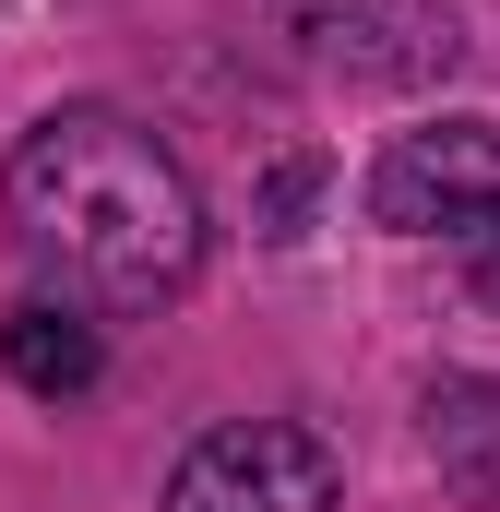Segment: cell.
Returning a JSON list of instances; mask_svg holds the SVG:
<instances>
[{
  "label": "cell",
  "mask_w": 500,
  "mask_h": 512,
  "mask_svg": "<svg viewBox=\"0 0 500 512\" xmlns=\"http://www.w3.org/2000/svg\"><path fill=\"white\" fill-rule=\"evenodd\" d=\"M429 453L465 501H500V382H477V370L429 382Z\"/></svg>",
  "instance_id": "obj_5"
},
{
  "label": "cell",
  "mask_w": 500,
  "mask_h": 512,
  "mask_svg": "<svg viewBox=\"0 0 500 512\" xmlns=\"http://www.w3.org/2000/svg\"><path fill=\"white\" fill-rule=\"evenodd\" d=\"M0 215L72 310H167L203 274V191L120 108H48L0 167Z\"/></svg>",
  "instance_id": "obj_1"
},
{
  "label": "cell",
  "mask_w": 500,
  "mask_h": 512,
  "mask_svg": "<svg viewBox=\"0 0 500 512\" xmlns=\"http://www.w3.org/2000/svg\"><path fill=\"white\" fill-rule=\"evenodd\" d=\"M167 512H346V465L298 417H227L179 453Z\"/></svg>",
  "instance_id": "obj_3"
},
{
  "label": "cell",
  "mask_w": 500,
  "mask_h": 512,
  "mask_svg": "<svg viewBox=\"0 0 500 512\" xmlns=\"http://www.w3.org/2000/svg\"><path fill=\"white\" fill-rule=\"evenodd\" d=\"M370 215L393 239H453L465 274L500 298V120H417L381 143Z\"/></svg>",
  "instance_id": "obj_2"
},
{
  "label": "cell",
  "mask_w": 500,
  "mask_h": 512,
  "mask_svg": "<svg viewBox=\"0 0 500 512\" xmlns=\"http://www.w3.org/2000/svg\"><path fill=\"white\" fill-rule=\"evenodd\" d=\"M0 370L36 393V405H72V393L108 382V334H96L72 298H24V310L0 322Z\"/></svg>",
  "instance_id": "obj_4"
}]
</instances>
